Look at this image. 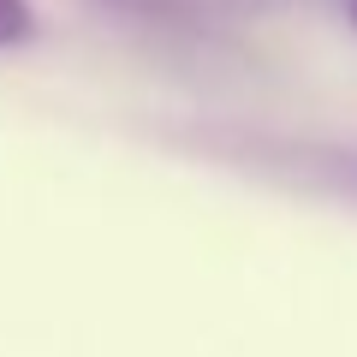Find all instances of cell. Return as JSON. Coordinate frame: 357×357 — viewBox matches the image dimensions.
Masks as SVG:
<instances>
[{
	"instance_id": "3",
	"label": "cell",
	"mask_w": 357,
	"mask_h": 357,
	"mask_svg": "<svg viewBox=\"0 0 357 357\" xmlns=\"http://www.w3.org/2000/svg\"><path fill=\"white\" fill-rule=\"evenodd\" d=\"M351 24H357V0H351Z\"/></svg>"
},
{
	"instance_id": "2",
	"label": "cell",
	"mask_w": 357,
	"mask_h": 357,
	"mask_svg": "<svg viewBox=\"0 0 357 357\" xmlns=\"http://www.w3.org/2000/svg\"><path fill=\"white\" fill-rule=\"evenodd\" d=\"M345 191H351V197H357V161H351V167H345Z\"/></svg>"
},
{
	"instance_id": "1",
	"label": "cell",
	"mask_w": 357,
	"mask_h": 357,
	"mask_svg": "<svg viewBox=\"0 0 357 357\" xmlns=\"http://www.w3.org/2000/svg\"><path fill=\"white\" fill-rule=\"evenodd\" d=\"M30 36H36V6L30 0H0V54L24 48Z\"/></svg>"
}]
</instances>
